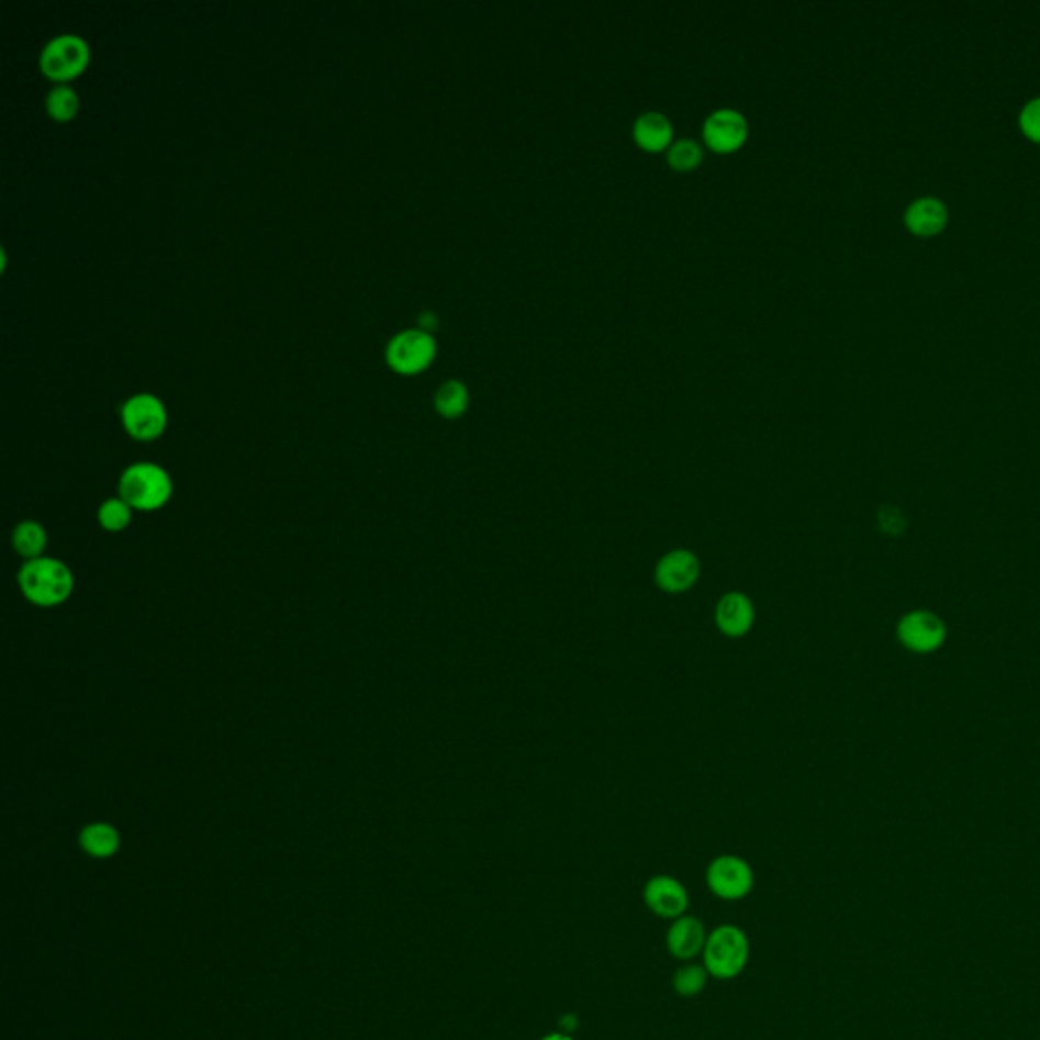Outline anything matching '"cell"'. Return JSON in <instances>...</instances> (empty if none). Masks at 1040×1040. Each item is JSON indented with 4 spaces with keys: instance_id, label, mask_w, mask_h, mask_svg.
Segmentation results:
<instances>
[{
    "instance_id": "d6986e66",
    "label": "cell",
    "mask_w": 1040,
    "mask_h": 1040,
    "mask_svg": "<svg viewBox=\"0 0 1040 1040\" xmlns=\"http://www.w3.org/2000/svg\"><path fill=\"white\" fill-rule=\"evenodd\" d=\"M45 545H47V533L37 521H23L21 525L14 527V551L25 557L27 561L41 557V553L45 551Z\"/></svg>"
},
{
    "instance_id": "9c48e42d",
    "label": "cell",
    "mask_w": 1040,
    "mask_h": 1040,
    "mask_svg": "<svg viewBox=\"0 0 1040 1040\" xmlns=\"http://www.w3.org/2000/svg\"><path fill=\"white\" fill-rule=\"evenodd\" d=\"M642 898L650 913L659 919H681L690 910V892L683 886V882L667 874L652 876L645 884Z\"/></svg>"
},
{
    "instance_id": "ac0fdd59",
    "label": "cell",
    "mask_w": 1040,
    "mask_h": 1040,
    "mask_svg": "<svg viewBox=\"0 0 1040 1040\" xmlns=\"http://www.w3.org/2000/svg\"><path fill=\"white\" fill-rule=\"evenodd\" d=\"M80 94L69 83H55L45 96V112L55 122L74 121L80 112Z\"/></svg>"
},
{
    "instance_id": "8992f818",
    "label": "cell",
    "mask_w": 1040,
    "mask_h": 1040,
    "mask_svg": "<svg viewBox=\"0 0 1040 1040\" xmlns=\"http://www.w3.org/2000/svg\"><path fill=\"white\" fill-rule=\"evenodd\" d=\"M437 356V342L433 338L432 332H425L421 327H409L394 334L387 348H384V358L387 365L391 366L394 372L413 377L427 370L433 365Z\"/></svg>"
},
{
    "instance_id": "5bb4252c",
    "label": "cell",
    "mask_w": 1040,
    "mask_h": 1040,
    "mask_svg": "<svg viewBox=\"0 0 1040 1040\" xmlns=\"http://www.w3.org/2000/svg\"><path fill=\"white\" fill-rule=\"evenodd\" d=\"M633 135L640 149L659 153L673 145V122L661 112H645L636 119Z\"/></svg>"
},
{
    "instance_id": "ffe728a7",
    "label": "cell",
    "mask_w": 1040,
    "mask_h": 1040,
    "mask_svg": "<svg viewBox=\"0 0 1040 1040\" xmlns=\"http://www.w3.org/2000/svg\"><path fill=\"white\" fill-rule=\"evenodd\" d=\"M709 977L712 975L707 973L703 963L685 961L673 975V989L681 998H697L707 986Z\"/></svg>"
},
{
    "instance_id": "5b68a950",
    "label": "cell",
    "mask_w": 1040,
    "mask_h": 1040,
    "mask_svg": "<svg viewBox=\"0 0 1040 1040\" xmlns=\"http://www.w3.org/2000/svg\"><path fill=\"white\" fill-rule=\"evenodd\" d=\"M896 640L913 655H935L946 647L947 624L937 612L915 608L905 612L896 622Z\"/></svg>"
},
{
    "instance_id": "44dd1931",
    "label": "cell",
    "mask_w": 1040,
    "mask_h": 1040,
    "mask_svg": "<svg viewBox=\"0 0 1040 1040\" xmlns=\"http://www.w3.org/2000/svg\"><path fill=\"white\" fill-rule=\"evenodd\" d=\"M667 161L675 171H693L703 161V147L697 141L679 138L667 149Z\"/></svg>"
},
{
    "instance_id": "277c9868",
    "label": "cell",
    "mask_w": 1040,
    "mask_h": 1040,
    "mask_svg": "<svg viewBox=\"0 0 1040 1040\" xmlns=\"http://www.w3.org/2000/svg\"><path fill=\"white\" fill-rule=\"evenodd\" d=\"M92 59L88 41L78 33H59L43 45L40 68L47 80L68 83L86 71Z\"/></svg>"
},
{
    "instance_id": "7c38bea8",
    "label": "cell",
    "mask_w": 1040,
    "mask_h": 1040,
    "mask_svg": "<svg viewBox=\"0 0 1040 1040\" xmlns=\"http://www.w3.org/2000/svg\"><path fill=\"white\" fill-rule=\"evenodd\" d=\"M757 620V610L752 600L740 592L722 595L716 606L717 630L728 638H742L748 635Z\"/></svg>"
},
{
    "instance_id": "cb8c5ba5",
    "label": "cell",
    "mask_w": 1040,
    "mask_h": 1040,
    "mask_svg": "<svg viewBox=\"0 0 1040 1040\" xmlns=\"http://www.w3.org/2000/svg\"><path fill=\"white\" fill-rule=\"evenodd\" d=\"M540 1040H573V1037L568 1035V1032H561V1030H559V1032H551V1035H547V1037H543Z\"/></svg>"
},
{
    "instance_id": "2e32d148",
    "label": "cell",
    "mask_w": 1040,
    "mask_h": 1040,
    "mask_svg": "<svg viewBox=\"0 0 1040 1040\" xmlns=\"http://www.w3.org/2000/svg\"><path fill=\"white\" fill-rule=\"evenodd\" d=\"M433 406L444 420H458L470 406V391L461 380H446L433 394Z\"/></svg>"
},
{
    "instance_id": "7a4b0ae2",
    "label": "cell",
    "mask_w": 1040,
    "mask_h": 1040,
    "mask_svg": "<svg viewBox=\"0 0 1040 1040\" xmlns=\"http://www.w3.org/2000/svg\"><path fill=\"white\" fill-rule=\"evenodd\" d=\"M119 494L133 511H159L174 496L169 472L153 461H136L122 472Z\"/></svg>"
},
{
    "instance_id": "6da1fadb",
    "label": "cell",
    "mask_w": 1040,
    "mask_h": 1040,
    "mask_svg": "<svg viewBox=\"0 0 1040 1040\" xmlns=\"http://www.w3.org/2000/svg\"><path fill=\"white\" fill-rule=\"evenodd\" d=\"M19 585L31 604L54 608L64 604L74 592V573L55 557H37L23 563L19 571Z\"/></svg>"
},
{
    "instance_id": "3957f363",
    "label": "cell",
    "mask_w": 1040,
    "mask_h": 1040,
    "mask_svg": "<svg viewBox=\"0 0 1040 1040\" xmlns=\"http://www.w3.org/2000/svg\"><path fill=\"white\" fill-rule=\"evenodd\" d=\"M702 963L714 980H736L750 960L748 935L736 925H719L707 935Z\"/></svg>"
},
{
    "instance_id": "e0dca14e",
    "label": "cell",
    "mask_w": 1040,
    "mask_h": 1040,
    "mask_svg": "<svg viewBox=\"0 0 1040 1040\" xmlns=\"http://www.w3.org/2000/svg\"><path fill=\"white\" fill-rule=\"evenodd\" d=\"M80 846L92 858H110L121 848V836L112 825L92 824L81 831Z\"/></svg>"
},
{
    "instance_id": "ba28073f",
    "label": "cell",
    "mask_w": 1040,
    "mask_h": 1040,
    "mask_svg": "<svg viewBox=\"0 0 1040 1040\" xmlns=\"http://www.w3.org/2000/svg\"><path fill=\"white\" fill-rule=\"evenodd\" d=\"M707 888L714 892L719 901L736 903L746 898L754 888V870L740 856L724 853L714 858L705 870Z\"/></svg>"
},
{
    "instance_id": "8fae6325",
    "label": "cell",
    "mask_w": 1040,
    "mask_h": 1040,
    "mask_svg": "<svg viewBox=\"0 0 1040 1040\" xmlns=\"http://www.w3.org/2000/svg\"><path fill=\"white\" fill-rule=\"evenodd\" d=\"M748 138V122L742 112L734 109H719L703 122V141L716 153H734L740 149Z\"/></svg>"
},
{
    "instance_id": "9a60e30c",
    "label": "cell",
    "mask_w": 1040,
    "mask_h": 1040,
    "mask_svg": "<svg viewBox=\"0 0 1040 1040\" xmlns=\"http://www.w3.org/2000/svg\"><path fill=\"white\" fill-rule=\"evenodd\" d=\"M905 224L908 231L917 236H935L946 228V203L935 198H920L910 203L905 212Z\"/></svg>"
},
{
    "instance_id": "7402d4cb",
    "label": "cell",
    "mask_w": 1040,
    "mask_h": 1040,
    "mask_svg": "<svg viewBox=\"0 0 1040 1040\" xmlns=\"http://www.w3.org/2000/svg\"><path fill=\"white\" fill-rule=\"evenodd\" d=\"M133 521V508L122 499H109L98 508V523L109 533H122Z\"/></svg>"
},
{
    "instance_id": "30bf717a",
    "label": "cell",
    "mask_w": 1040,
    "mask_h": 1040,
    "mask_svg": "<svg viewBox=\"0 0 1040 1040\" xmlns=\"http://www.w3.org/2000/svg\"><path fill=\"white\" fill-rule=\"evenodd\" d=\"M702 575L697 555L687 549H675L664 555L655 569V581L664 594H685Z\"/></svg>"
},
{
    "instance_id": "4fadbf2b",
    "label": "cell",
    "mask_w": 1040,
    "mask_h": 1040,
    "mask_svg": "<svg viewBox=\"0 0 1040 1040\" xmlns=\"http://www.w3.org/2000/svg\"><path fill=\"white\" fill-rule=\"evenodd\" d=\"M707 935L709 932L705 931V925L702 920L697 917H691V915H683L681 919L673 920L669 931H667V937H664L667 951L671 953V958L683 961V963L693 961L695 958L703 955V949L707 943Z\"/></svg>"
},
{
    "instance_id": "52a82bcc",
    "label": "cell",
    "mask_w": 1040,
    "mask_h": 1040,
    "mask_svg": "<svg viewBox=\"0 0 1040 1040\" xmlns=\"http://www.w3.org/2000/svg\"><path fill=\"white\" fill-rule=\"evenodd\" d=\"M121 421L124 432L136 441H153L161 437L169 415L161 399L153 392H135L121 406Z\"/></svg>"
},
{
    "instance_id": "603a6c76",
    "label": "cell",
    "mask_w": 1040,
    "mask_h": 1040,
    "mask_svg": "<svg viewBox=\"0 0 1040 1040\" xmlns=\"http://www.w3.org/2000/svg\"><path fill=\"white\" fill-rule=\"evenodd\" d=\"M1018 122H1020V128L1028 138L1040 143V98H1035V100L1028 102L1027 107L1020 112Z\"/></svg>"
}]
</instances>
